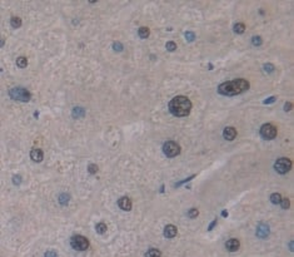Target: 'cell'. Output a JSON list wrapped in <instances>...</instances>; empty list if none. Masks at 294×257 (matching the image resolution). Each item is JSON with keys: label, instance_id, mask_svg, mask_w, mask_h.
Segmentation results:
<instances>
[{"label": "cell", "instance_id": "6da1fadb", "mask_svg": "<svg viewBox=\"0 0 294 257\" xmlns=\"http://www.w3.org/2000/svg\"><path fill=\"white\" fill-rule=\"evenodd\" d=\"M249 89V83L245 79H234V80L224 82L218 87V93H220L222 96H237V94H242L247 92Z\"/></svg>", "mask_w": 294, "mask_h": 257}, {"label": "cell", "instance_id": "7a4b0ae2", "mask_svg": "<svg viewBox=\"0 0 294 257\" xmlns=\"http://www.w3.org/2000/svg\"><path fill=\"white\" fill-rule=\"evenodd\" d=\"M169 110L175 117H186L192 110V102L185 96H177L169 102Z\"/></svg>", "mask_w": 294, "mask_h": 257}, {"label": "cell", "instance_id": "3957f363", "mask_svg": "<svg viewBox=\"0 0 294 257\" xmlns=\"http://www.w3.org/2000/svg\"><path fill=\"white\" fill-rule=\"evenodd\" d=\"M9 97L13 100H19V102H29L31 99V93L28 89L23 88V87H15L9 90Z\"/></svg>", "mask_w": 294, "mask_h": 257}, {"label": "cell", "instance_id": "277c9868", "mask_svg": "<svg viewBox=\"0 0 294 257\" xmlns=\"http://www.w3.org/2000/svg\"><path fill=\"white\" fill-rule=\"evenodd\" d=\"M70 245L77 251H85L89 248V241L81 235H75L70 238Z\"/></svg>", "mask_w": 294, "mask_h": 257}, {"label": "cell", "instance_id": "5b68a950", "mask_svg": "<svg viewBox=\"0 0 294 257\" xmlns=\"http://www.w3.org/2000/svg\"><path fill=\"white\" fill-rule=\"evenodd\" d=\"M292 166L293 163L289 158H279L274 163V169L278 173H280V175H285V173H288L292 169Z\"/></svg>", "mask_w": 294, "mask_h": 257}, {"label": "cell", "instance_id": "8992f818", "mask_svg": "<svg viewBox=\"0 0 294 257\" xmlns=\"http://www.w3.org/2000/svg\"><path fill=\"white\" fill-rule=\"evenodd\" d=\"M163 152H164L166 157L173 158L180 153V147H179V144L175 143L174 141H168L163 145Z\"/></svg>", "mask_w": 294, "mask_h": 257}, {"label": "cell", "instance_id": "52a82bcc", "mask_svg": "<svg viewBox=\"0 0 294 257\" xmlns=\"http://www.w3.org/2000/svg\"><path fill=\"white\" fill-rule=\"evenodd\" d=\"M277 133H278L277 128L271 123H265L260 127V136L263 137L264 139H268V141L274 139V138L277 137Z\"/></svg>", "mask_w": 294, "mask_h": 257}, {"label": "cell", "instance_id": "ba28073f", "mask_svg": "<svg viewBox=\"0 0 294 257\" xmlns=\"http://www.w3.org/2000/svg\"><path fill=\"white\" fill-rule=\"evenodd\" d=\"M118 206L123 209V211H130V209H132L133 203H132V200H130L129 197L124 196V197H121V198L118 201Z\"/></svg>", "mask_w": 294, "mask_h": 257}, {"label": "cell", "instance_id": "9c48e42d", "mask_svg": "<svg viewBox=\"0 0 294 257\" xmlns=\"http://www.w3.org/2000/svg\"><path fill=\"white\" fill-rule=\"evenodd\" d=\"M257 236L259 238H267L269 236V226H267L265 223H260L257 228Z\"/></svg>", "mask_w": 294, "mask_h": 257}, {"label": "cell", "instance_id": "30bf717a", "mask_svg": "<svg viewBox=\"0 0 294 257\" xmlns=\"http://www.w3.org/2000/svg\"><path fill=\"white\" fill-rule=\"evenodd\" d=\"M223 137L226 141H233L237 137V129L234 127H225L223 130Z\"/></svg>", "mask_w": 294, "mask_h": 257}, {"label": "cell", "instance_id": "8fae6325", "mask_svg": "<svg viewBox=\"0 0 294 257\" xmlns=\"http://www.w3.org/2000/svg\"><path fill=\"white\" fill-rule=\"evenodd\" d=\"M30 158L34 162H37V163H40L43 161V158H44V153H43L41 149L34 148V149H31V152H30Z\"/></svg>", "mask_w": 294, "mask_h": 257}, {"label": "cell", "instance_id": "7c38bea8", "mask_svg": "<svg viewBox=\"0 0 294 257\" xmlns=\"http://www.w3.org/2000/svg\"><path fill=\"white\" fill-rule=\"evenodd\" d=\"M239 246H240V243H239V241H238L237 238H230V240L226 241V243H225L226 250L230 251V252L238 251V250H239Z\"/></svg>", "mask_w": 294, "mask_h": 257}, {"label": "cell", "instance_id": "4fadbf2b", "mask_svg": "<svg viewBox=\"0 0 294 257\" xmlns=\"http://www.w3.org/2000/svg\"><path fill=\"white\" fill-rule=\"evenodd\" d=\"M178 233V230L177 227L174 226V224H168V226H165L164 228V237L166 238H173V237H175Z\"/></svg>", "mask_w": 294, "mask_h": 257}, {"label": "cell", "instance_id": "5bb4252c", "mask_svg": "<svg viewBox=\"0 0 294 257\" xmlns=\"http://www.w3.org/2000/svg\"><path fill=\"white\" fill-rule=\"evenodd\" d=\"M138 34H139V37H140L141 39H146V38L149 37V34H150V30H149V28H146V26H141V28H139Z\"/></svg>", "mask_w": 294, "mask_h": 257}, {"label": "cell", "instance_id": "9a60e30c", "mask_svg": "<svg viewBox=\"0 0 294 257\" xmlns=\"http://www.w3.org/2000/svg\"><path fill=\"white\" fill-rule=\"evenodd\" d=\"M10 25L11 28H14V29H18V28L21 26V19L18 18V17H11L10 19Z\"/></svg>", "mask_w": 294, "mask_h": 257}, {"label": "cell", "instance_id": "2e32d148", "mask_svg": "<svg viewBox=\"0 0 294 257\" xmlns=\"http://www.w3.org/2000/svg\"><path fill=\"white\" fill-rule=\"evenodd\" d=\"M84 114H85V110L83 108H80V107H77V108L73 109V117L74 118H81V117H84Z\"/></svg>", "mask_w": 294, "mask_h": 257}, {"label": "cell", "instance_id": "e0dca14e", "mask_svg": "<svg viewBox=\"0 0 294 257\" xmlns=\"http://www.w3.org/2000/svg\"><path fill=\"white\" fill-rule=\"evenodd\" d=\"M233 30H234V33H237V34H243L244 30H245V25L243 24V23H238V24H234Z\"/></svg>", "mask_w": 294, "mask_h": 257}, {"label": "cell", "instance_id": "ac0fdd59", "mask_svg": "<svg viewBox=\"0 0 294 257\" xmlns=\"http://www.w3.org/2000/svg\"><path fill=\"white\" fill-rule=\"evenodd\" d=\"M17 65L19 67V68H25V67L28 65V59L25 58V57H19L18 59H17Z\"/></svg>", "mask_w": 294, "mask_h": 257}, {"label": "cell", "instance_id": "d6986e66", "mask_svg": "<svg viewBox=\"0 0 294 257\" xmlns=\"http://www.w3.org/2000/svg\"><path fill=\"white\" fill-rule=\"evenodd\" d=\"M95 230H97V232L99 233V235H103V233H105V232H106V230H108V227H106V224H105V223L100 222V223H98V224H97Z\"/></svg>", "mask_w": 294, "mask_h": 257}, {"label": "cell", "instance_id": "ffe728a7", "mask_svg": "<svg viewBox=\"0 0 294 257\" xmlns=\"http://www.w3.org/2000/svg\"><path fill=\"white\" fill-rule=\"evenodd\" d=\"M280 201H282V196L279 195V193H273V195L271 196V202L272 203L278 204V203H280Z\"/></svg>", "mask_w": 294, "mask_h": 257}, {"label": "cell", "instance_id": "44dd1931", "mask_svg": "<svg viewBox=\"0 0 294 257\" xmlns=\"http://www.w3.org/2000/svg\"><path fill=\"white\" fill-rule=\"evenodd\" d=\"M146 257H152V256H161V252L157 250V248H150V250L145 254Z\"/></svg>", "mask_w": 294, "mask_h": 257}, {"label": "cell", "instance_id": "7402d4cb", "mask_svg": "<svg viewBox=\"0 0 294 257\" xmlns=\"http://www.w3.org/2000/svg\"><path fill=\"white\" fill-rule=\"evenodd\" d=\"M59 202H60V204H63V206H66L69 203V196L65 195V193L60 195V197H59Z\"/></svg>", "mask_w": 294, "mask_h": 257}, {"label": "cell", "instance_id": "603a6c76", "mask_svg": "<svg viewBox=\"0 0 294 257\" xmlns=\"http://www.w3.org/2000/svg\"><path fill=\"white\" fill-rule=\"evenodd\" d=\"M198 215H199V211H198L197 208H192V209H189L188 211L189 218H195V217H198Z\"/></svg>", "mask_w": 294, "mask_h": 257}, {"label": "cell", "instance_id": "cb8c5ba5", "mask_svg": "<svg viewBox=\"0 0 294 257\" xmlns=\"http://www.w3.org/2000/svg\"><path fill=\"white\" fill-rule=\"evenodd\" d=\"M252 43H253L254 46H259V45H262L263 40H262L260 37H253V38H252Z\"/></svg>", "mask_w": 294, "mask_h": 257}, {"label": "cell", "instance_id": "d4e9b609", "mask_svg": "<svg viewBox=\"0 0 294 257\" xmlns=\"http://www.w3.org/2000/svg\"><path fill=\"white\" fill-rule=\"evenodd\" d=\"M165 48L168 49L169 51H175V49H177V44L174 42H168L166 43V45H165Z\"/></svg>", "mask_w": 294, "mask_h": 257}, {"label": "cell", "instance_id": "484cf974", "mask_svg": "<svg viewBox=\"0 0 294 257\" xmlns=\"http://www.w3.org/2000/svg\"><path fill=\"white\" fill-rule=\"evenodd\" d=\"M280 204H282V208H283V209H288L289 206H291V202H289L288 198H282Z\"/></svg>", "mask_w": 294, "mask_h": 257}, {"label": "cell", "instance_id": "4316f807", "mask_svg": "<svg viewBox=\"0 0 294 257\" xmlns=\"http://www.w3.org/2000/svg\"><path fill=\"white\" fill-rule=\"evenodd\" d=\"M98 166L97 164H89L88 166V172L89 173H91V175H95V173L98 172Z\"/></svg>", "mask_w": 294, "mask_h": 257}, {"label": "cell", "instance_id": "83f0119b", "mask_svg": "<svg viewBox=\"0 0 294 257\" xmlns=\"http://www.w3.org/2000/svg\"><path fill=\"white\" fill-rule=\"evenodd\" d=\"M263 68H264V70H265L267 73H273L274 69H275V68H274V65L271 64V63H268V64H264Z\"/></svg>", "mask_w": 294, "mask_h": 257}, {"label": "cell", "instance_id": "f1b7e54d", "mask_svg": "<svg viewBox=\"0 0 294 257\" xmlns=\"http://www.w3.org/2000/svg\"><path fill=\"white\" fill-rule=\"evenodd\" d=\"M194 177H195V175H193V176H190V177H188V178H185V179H183L182 182H178V183H175L174 184V187H179V186H182L183 183H186V182H189V181H192Z\"/></svg>", "mask_w": 294, "mask_h": 257}, {"label": "cell", "instance_id": "f546056e", "mask_svg": "<svg viewBox=\"0 0 294 257\" xmlns=\"http://www.w3.org/2000/svg\"><path fill=\"white\" fill-rule=\"evenodd\" d=\"M185 38H186V40L193 42L194 39H195V34L192 33V31H186V33H185Z\"/></svg>", "mask_w": 294, "mask_h": 257}, {"label": "cell", "instance_id": "4dcf8cb0", "mask_svg": "<svg viewBox=\"0 0 294 257\" xmlns=\"http://www.w3.org/2000/svg\"><path fill=\"white\" fill-rule=\"evenodd\" d=\"M113 48H114L115 51H121L123 50V44L121 43H119V42H115L113 44Z\"/></svg>", "mask_w": 294, "mask_h": 257}, {"label": "cell", "instance_id": "1f68e13d", "mask_svg": "<svg viewBox=\"0 0 294 257\" xmlns=\"http://www.w3.org/2000/svg\"><path fill=\"white\" fill-rule=\"evenodd\" d=\"M13 183H14L15 186L20 184V183H21V176H14V177H13Z\"/></svg>", "mask_w": 294, "mask_h": 257}, {"label": "cell", "instance_id": "d6a6232c", "mask_svg": "<svg viewBox=\"0 0 294 257\" xmlns=\"http://www.w3.org/2000/svg\"><path fill=\"white\" fill-rule=\"evenodd\" d=\"M292 108H293V104L291 102H288V103H285L284 104V110L285 112H289V110H292Z\"/></svg>", "mask_w": 294, "mask_h": 257}, {"label": "cell", "instance_id": "836d02e7", "mask_svg": "<svg viewBox=\"0 0 294 257\" xmlns=\"http://www.w3.org/2000/svg\"><path fill=\"white\" fill-rule=\"evenodd\" d=\"M275 99H277V97H269L268 99L264 100L263 103H264V104H271V103H274V102H275Z\"/></svg>", "mask_w": 294, "mask_h": 257}, {"label": "cell", "instance_id": "e575fe53", "mask_svg": "<svg viewBox=\"0 0 294 257\" xmlns=\"http://www.w3.org/2000/svg\"><path fill=\"white\" fill-rule=\"evenodd\" d=\"M217 223H218V220H214V221H213V222H212V223H210V224H209V227H208V231H212V230H213V228H214V227H215V224H217Z\"/></svg>", "mask_w": 294, "mask_h": 257}, {"label": "cell", "instance_id": "d590c367", "mask_svg": "<svg viewBox=\"0 0 294 257\" xmlns=\"http://www.w3.org/2000/svg\"><path fill=\"white\" fill-rule=\"evenodd\" d=\"M45 256H57V254H54V252H46Z\"/></svg>", "mask_w": 294, "mask_h": 257}, {"label": "cell", "instance_id": "8d00e7d4", "mask_svg": "<svg viewBox=\"0 0 294 257\" xmlns=\"http://www.w3.org/2000/svg\"><path fill=\"white\" fill-rule=\"evenodd\" d=\"M222 216H223V217H226V216H228V213H226V211H223V212H222Z\"/></svg>", "mask_w": 294, "mask_h": 257}, {"label": "cell", "instance_id": "74e56055", "mask_svg": "<svg viewBox=\"0 0 294 257\" xmlns=\"http://www.w3.org/2000/svg\"><path fill=\"white\" fill-rule=\"evenodd\" d=\"M289 247H291V251H293V241H291V243H289Z\"/></svg>", "mask_w": 294, "mask_h": 257}]
</instances>
